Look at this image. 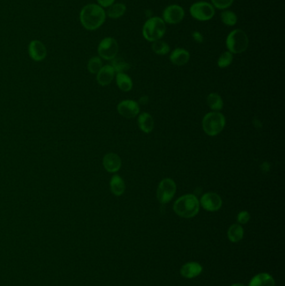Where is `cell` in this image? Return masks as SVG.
<instances>
[{
    "label": "cell",
    "instance_id": "obj_1",
    "mask_svg": "<svg viewBox=\"0 0 285 286\" xmlns=\"http://www.w3.org/2000/svg\"><path fill=\"white\" fill-rule=\"evenodd\" d=\"M106 19L104 9L96 3H89L80 12V24L87 30L93 31L101 27Z\"/></svg>",
    "mask_w": 285,
    "mask_h": 286
},
{
    "label": "cell",
    "instance_id": "obj_2",
    "mask_svg": "<svg viewBox=\"0 0 285 286\" xmlns=\"http://www.w3.org/2000/svg\"><path fill=\"white\" fill-rule=\"evenodd\" d=\"M199 200L193 194H186L179 197L173 205L174 212L184 219H191L198 213Z\"/></svg>",
    "mask_w": 285,
    "mask_h": 286
},
{
    "label": "cell",
    "instance_id": "obj_3",
    "mask_svg": "<svg viewBox=\"0 0 285 286\" xmlns=\"http://www.w3.org/2000/svg\"><path fill=\"white\" fill-rule=\"evenodd\" d=\"M165 23L160 17H151L145 22L142 27V35L149 42H155L164 36Z\"/></svg>",
    "mask_w": 285,
    "mask_h": 286
},
{
    "label": "cell",
    "instance_id": "obj_4",
    "mask_svg": "<svg viewBox=\"0 0 285 286\" xmlns=\"http://www.w3.org/2000/svg\"><path fill=\"white\" fill-rule=\"evenodd\" d=\"M225 125V117L218 111L209 112L202 119L203 131L211 136L218 135L224 129Z\"/></svg>",
    "mask_w": 285,
    "mask_h": 286
},
{
    "label": "cell",
    "instance_id": "obj_5",
    "mask_svg": "<svg viewBox=\"0 0 285 286\" xmlns=\"http://www.w3.org/2000/svg\"><path fill=\"white\" fill-rule=\"evenodd\" d=\"M248 44L249 40L248 35L240 29L231 31L226 40L227 49L232 54H241L244 52L248 49Z\"/></svg>",
    "mask_w": 285,
    "mask_h": 286
},
{
    "label": "cell",
    "instance_id": "obj_6",
    "mask_svg": "<svg viewBox=\"0 0 285 286\" xmlns=\"http://www.w3.org/2000/svg\"><path fill=\"white\" fill-rule=\"evenodd\" d=\"M189 11L192 17L198 21H209L215 15L214 7L211 3L204 1L193 3Z\"/></svg>",
    "mask_w": 285,
    "mask_h": 286
},
{
    "label": "cell",
    "instance_id": "obj_7",
    "mask_svg": "<svg viewBox=\"0 0 285 286\" xmlns=\"http://www.w3.org/2000/svg\"><path fill=\"white\" fill-rule=\"evenodd\" d=\"M177 192V185L171 179H163L159 183L156 191V197L163 204L169 203L174 197Z\"/></svg>",
    "mask_w": 285,
    "mask_h": 286
},
{
    "label": "cell",
    "instance_id": "obj_8",
    "mask_svg": "<svg viewBox=\"0 0 285 286\" xmlns=\"http://www.w3.org/2000/svg\"><path fill=\"white\" fill-rule=\"evenodd\" d=\"M119 50V45L117 40L112 37H105L101 40L98 45V54L100 58L105 60H112L116 58Z\"/></svg>",
    "mask_w": 285,
    "mask_h": 286
},
{
    "label": "cell",
    "instance_id": "obj_9",
    "mask_svg": "<svg viewBox=\"0 0 285 286\" xmlns=\"http://www.w3.org/2000/svg\"><path fill=\"white\" fill-rule=\"evenodd\" d=\"M184 17L185 11L183 8L178 4H172L163 10L162 19L169 25H177L183 20Z\"/></svg>",
    "mask_w": 285,
    "mask_h": 286
},
{
    "label": "cell",
    "instance_id": "obj_10",
    "mask_svg": "<svg viewBox=\"0 0 285 286\" xmlns=\"http://www.w3.org/2000/svg\"><path fill=\"white\" fill-rule=\"evenodd\" d=\"M200 204L204 210L209 212H216L220 210L223 201L220 196L215 193H207L202 195Z\"/></svg>",
    "mask_w": 285,
    "mask_h": 286
},
{
    "label": "cell",
    "instance_id": "obj_11",
    "mask_svg": "<svg viewBox=\"0 0 285 286\" xmlns=\"http://www.w3.org/2000/svg\"><path fill=\"white\" fill-rule=\"evenodd\" d=\"M117 111L120 115L126 118H133L140 112V106L135 101L126 100L120 102L117 105Z\"/></svg>",
    "mask_w": 285,
    "mask_h": 286
},
{
    "label": "cell",
    "instance_id": "obj_12",
    "mask_svg": "<svg viewBox=\"0 0 285 286\" xmlns=\"http://www.w3.org/2000/svg\"><path fill=\"white\" fill-rule=\"evenodd\" d=\"M28 52L30 58L34 61H42L47 56L45 45L38 40L31 41L28 47Z\"/></svg>",
    "mask_w": 285,
    "mask_h": 286
},
{
    "label": "cell",
    "instance_id": "obj_13",
    "mask_svg": "<svg viewBox=\"0 0 285 286\" xmlns=\"http://www.w3.org/2000/svg\"><path fill=\"white\" fill-rule=\"evenodd\" d=\"M202 272V265L196 262H189L182 265L181 268V276L186 279H193L198 276Z\"/></svg>",
    "mask_w": 285,
    "mask_h": 286
},
{
    "label": "cell",
    "instance_id": "obj_14",
    "mask_svg": "<svg viewBox=\"0 0 285 286\" xmlns=\"http://www.w3.org/2000/svg\"><path fill=\"white\" fill-rule=\"evenodd\" d=\"M115 71L113 67L110 65H105L102 66L100 71L97 73L96 80L98 83L102 86H108L111 83L115 77Z\"/></svg>",
    "mask_w": 285,
    "mask_h": 286
},
{
    "label": "cell",
    "instance_id": "obj_15",
    "mask_svg": "<svg viewBox=\"0 0 285 286\" xmlns=\"http://www.w3.org/2000/svg\"><path fill=\"white\" fill-rule=\"evenodd\" d=\"M103 166L109 172H117L121 166V160L116 153H108L103 158Z\"/></svg>",
    "mask_w": 285,
    "mask_h": 286
},
{
    "label": "cell",
    "instance_id": "obj_16",
    "mask_svg": "<svg viewBox=\"0 0 285 286\" xmlns=\"http://www.w3.org/2000/svg\"><path fill=\"white\" fill-rule=\"evenodd\" d=\"M190 60V53L187 49L177 48L170 56V60L172 64L178 66L186 65Z\"/></svg>",
    "mask_w": 285,
    "mask_h": 286
},
{
    "label": "cell",
    "instance_id": "obj_17",
    "mask_svg": "<svg viewBox=\"0 0 285 286\" xmlns=\"http://www.w3.org/2000/svg\"><path fill=\"white\" fill-rule=\"evenodd\" d=\"M275 282L273 277L268 273H260L255 275L249 282L248 286H274Z\"/></svg>",
    "mask_w": 285,
    "mask_h": 286
},
{
    "label": "cell",
    "instance_id": "obj_18",
    "mask_svg": "<svg viewBox=\"0 0 285 286\" xmlns=\"http://www.w3.org/2000/svg\"><path fill=\"white\" fill-rule=\"evenodd\" d=\"M138 126L145 133H150L154 128V120L149 113H142L138 117Z\"/></svg>",
    "mask_w": 285,
    "mask_h": 286
},
{
    "label": "cell",
    "instance_id": "obj_19",
    "mask_svg": "<svg viewBox=\"0 0 285 286\" xmlns=\"http://www.w3.org/2000/svg\"><path fill=\"white\" fill-rule=\"evenodd\" d=\"M110 191L116 196H120L126 189L125 181L119 175H114L110 181Z\"/></svg>",
    "mask_w": 285,
    "mask_h": 286
},
{
    "label": "cell",
    "instance_id": "obj_20",
    "mask_svg": "<svg viewBox=\"0 0 285 286\" xmlns=\"http://www.w3.org/2000/svg\"><path fill=\"white\" fill-rule=\"evenodd\" d=\"M126 11V6L124 3H113L111 6L108 8L105 14L110 19H117L124 15Z\"/></svg>",
    "mask_w": 285,
    "mask_h": 286
},
{
    "label": "cell",
    "instance_id": "obj_21",
    "mask_svg": "<svg viewBox=\"0 0 285 286\" xmlns=\"http://www.w3.org/2000/svg\"><path fill=\"white\" fill-rule=\"evenodd\" d=\"M243 234H244L243 228L241 225H238V224L230 226V228L227 231L228 240L233 243H238L239 241H241L243 238Z\"/></svg>",
    "mask_w": 285,
    "mask_h": 286
},
{
    "label": "cell",
    "instance_id": "obj_22",
    "mask_svg": "<svg viewBox=\"0 0 285 286\" xmlns=\"http://www.w3.org/2000/svg\"><path fill=\"white\" fill-rule=\"evenodd\" d=\"M116 80H117V86L122 91L127 92L132 89V86H133L132 80L131 77L128 76L125 73H118L116 76Z\"/></svg>",
    "mask_w": 285,
    "mask_h": 286
},
{
    "label": "cell",
    "instance_id": "obj_23",
    "mask_svg": "<svg viewBox=\"0 0 285 286\" xmlns=\"http://www.w3.org/2000/svg\"><path fill=\"white\" fill-rule=\"evenodd\" d=\"M207 102L209 107L215 111H218L224 108V101L220 95L217 93H211L209 94Z\"/></svg>",
    "mask_w": 285,
    "mask_h": 286
},
{
    "label": "cell",
    "instance_id": "obj_24",
    "mask_svg": "<svg viewBox=\"0 0 285 286\" xmlns=\"http://www.w3.org/2000/svg\"><path fill=\"white\" fill-rule=\"evenodd\" d=\"M151 49L154 53H156V55H159V56H165L170 52V46L168 44L161 40H156L153 42L151 45Z\"/></svg>",
    "mask_w": 285,
    "mask_h": 286
},
{
    "label": "cell",
    "instance_id": "obj_25",
    "mask_svg": "<svg viewBox=\"0 0 285 286\" xmlns=\"http://www.w3.org/2000/svg\"><path fill=\"white\" fill-rule=\"evenodd\" d=\"M221 20L224 25L227 26H233L238 22V16L235 13L230 10H224L221 13Z\"/></svg>",
    "mask_w": 285,
    "mask_h": 286
},
{
    "label": "cell",
    "instance_id": "obj_26",
    "mask_svg": "<svg viewBox=\"0 0 285 286\" xmlns=\"http://www.w3.org/2000/svg\"><path fill=\"white\" fill-rule=\"evenodd\" d=\"M111 66L113 67L115 72L118 73H125L130 69V65L127 62L125 61L122 58H114L111 61Z\"/></svg>",
    "mask_w": 285,
    "mask_h": 286
},
{
    "label": "cell",
    "instance_id": "obj_27",
    "mask_svg": "<svg viewBox=\"0 0 285 286\" xmlns=\"http://www.w3.org/2000/svg\"><path fill=\"white\" fill-rule=\"evenodd\" d=\"M102 60L101 58L98 56H95L90 59L88 64H87V69L91 74H97L101 68H102Z\"/></svg>",
    "mask_w": 285,
    "mask_h": 286
},
{
    "label": "cell",
    "instance_id": "obj_28",
    "mask_svg": "<svg viewBox=\"0 0 285 286\" xmlns=\"http://www.w3.org/2000/svg\"><path fill=\"white\" fill-rule=\"evenodd\" d=\"M233 56L229 51H225L221 55L218 60V67L226 68L229 66L233 62Z\"/></svg>",
    "mask_w": 285,
    "mask_h": 286
},
{
    "label": "cell",
    "instance_id": "obj_29",
    "mask_svg": "<svg viewBox=\"0 0 285 286\" xmlns=\"http://www.w3.org/2000/svg\"><path fill=\"white\" fill-rule=\"evenodd\" d=\"M234 0H211V4L218 10H226L233 4Z\"/></svg>",
    "mask_w": 285,
    "mask_h": 286
},
{
    "label": "cell",
    "instance_id": "obj_30",
    "mask_svg": "<svg viewBox=\"0 0 285 286\" xmlns=\"http://www.w3.org/2000/svg\"><path fill=\"white\" fill-rule=\"evenodd\" d=\"M250 219V214L247 211H242L239 212L237 217V220L240 225H246Z\"/></svg>",
    "mask_w": 285,
    "mask_h": 286
},
{
    "label": "cell",
    "instance_id": "obj_31",
    "mask_svg": "<svg viewBox=\"0 0 285 286\" xmlns=\"http://www.w3.org/2000/svg\"><path fill=\"white\" fill-rule=\"evenodd\" d=\"M97 3L98 5L104 9V8H109L111 6L115 3V0H97Z\"/></svg>",
    "mask_w": 285,
    "mask_h": 286
},
{
    "label": "cell",
    "instance_id": "obj_32",
    "mask_svg": "<svg viewBox=\"0 0 285 286\" xmlns=\"http://www.w3.org/2000/svg\"><path fill=\"white\" fill-rule=\"evenodd\" d=\"M193 40H195L196 43L198 44L202 43L203 40H204L203 35L200 33L199 31H194L193 33Z\"/></svg>",
    "mask_w": 285,
    "mask_h": 286
},
{
    "label": "cell",
    "instance_id": "obj_33",
    "mask_svg": "<svg viewBox=\"0 0 285 286\" xmlns=\"http://www.w3.org/2000/svg\"><path fill=\"white\" fill-rule=\"evenodd\" d=\"M140 102H141V104H147V102H148L147 96H143V97H141Z\"/></svg>",
    "mask_w": 285,
    "mask_h": 286
},
{
    "label": "cell",
    "instance_id": "obj_34",
    "mask_svg": "<svg viewBox=\"0 0 285 286\" xmlns=\"http://www.w3.org/2000/svg\"><path fill=\"white\" fill-rule=\"evenodd\" d=\"M245 286L244 285H242V284H234L233 286Z\"/></svg>",
    "mask_w": 285,
    "mask_h": 286
}]
</instances>
